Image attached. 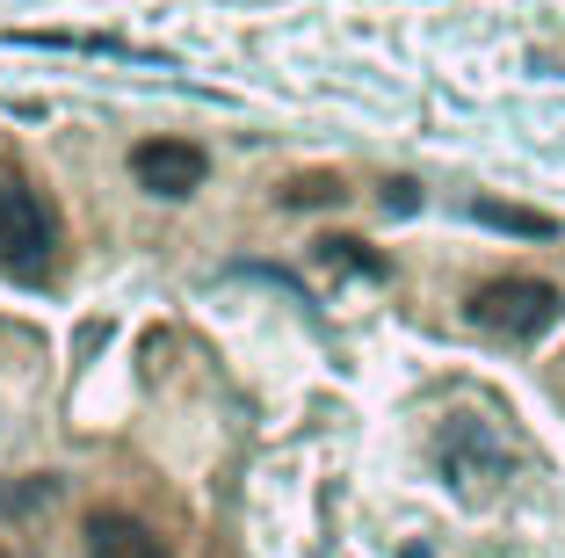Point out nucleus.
<instances>
[{"mask_svg": "<svg viewBox=\"0 0 565 558\" xmlns=\"http://www.w3.org/2000/svg\"><path fill=\"white\" fill-rule=\"evenodd\" d=\"M58 262V211L36 181H0V269L8 276H51Z\"/></svg>", "mask_w": 565, "mask_h": 558, "instance_id": "1", "label": "nucleus"}, {"mask_svg": "<svg viewBox=\"0 0 565 558\" xmlns=\"http://www.w3.org/2000/svg\"><path fill=\"white\" fill-rule=\"evenodd\" d=\"M465 313H471V327H479V334H500V341H536V334L558 327L565 297H558V283H544V276H493V283L471 291Z\"/></svg>", "mask_w": 565, "mask_h": 558, "instance_id": "2", "label": "nucleus"}, {"mask_svg": "<svg viewBox=\"0 0 565 558\" xmlns=\"http://www.w3.org/2000/svg\"><path fill=\"white\" fill-rule=\"evenodd\" d=\"M131 175L146 197H189L203 181V152L189 138H138L131 146Z\"/></svg>", "mask_w": 565, "mask_h": 558, "instance_id": "3", "label": "nucleus"}, {"mask_svg": "<svg viewBox=\"0 0 565 558\" xmlns=\"http://www.w3.org/2000/svg\"><path fill=\"white\" fill-rule=\"evenodd\" d=\"M443 464L457 486H479V478H500L508 472V450L486 435V421H449L443 428Z\"/></svg>", "mask_w": 565, "mask_h": 558, "instance_id": "4", "label": "nucleus"}, {"mask_svg": "<svg viewBox=\"0 0 565 558\" xmlns=\"http://www.w3.org/2000/svg\"><path fill=\"white\" fill-rule=\"evenodd\" d=\"M87 551L95 558H174L167 551V537H152L138 515H124V508H87Z\"/></svg>", "mask_w": 565, "mask_h": 558, "instance_id": "5", "label": "nucleus"}, {"mask_svg": "<svg viewBox=\"0 0 565 558\" xmlns=\"http://www.w3.org/2000/svg\"><path fill=\"white\" fill-rule=\"evenodd\" d=\"M471 218L493 225V232H515V240H551V232H558V218L522 211V203H500V197H471Z\"/></svg>", "mask_w": 565, "mask_h": 558, "instance_id": "6", "label": "nucleus"}, {"mask_svg": "<svg viewBox=\"0 0 565 558\" xmlns=\"http://www.w3.org/2000/svg\"><path fill=\"white\" fill-rule=\"evenodd\" d=\"M51 493H58V478H22V486H8V478H0V515H36Z\"/></svg>", "mask_w": 565, "mask_h": 558, "instance_id": "7", "label": "nucleus"}, {"mask_svg": "<svg viewBox=\"0 0 565 558\" xmlns=\"http://www.w3.org/2000/svg\"><path fill=\"white\" fill-rule=\"evenodd\" d=\"M282 203H341V181H327V175H298V181H282Z\"/></svg>", "mask_w": 565, "mask_h": 558, "instance_id": "8", "label": "nucleus"}]
</instances>
